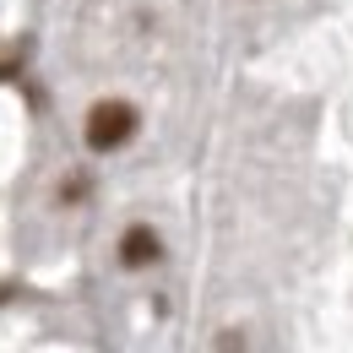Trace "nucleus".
<instances>
[{
  "label": "nucleus",
  "mask_w": 353,
  "mask_h": 353,
  "mask_svg": "<svg viewBox=\"0 0 353 353\" xmlns=\"http://www.w3.org/2000/svg\"><path fill=\"white\" fill-rule=\"evenodd\" d=\"M245 348V337H239V332H223V343H218V353H239Z\"/></svg>",
  "instance_id": "7ed1b4c3"
},
{
  "label": "nucleus",
  "mask_w": 353,
  "mask_h": 353,
  "mask_svg": "<svg viewBox=\"0 0 353 353\" xmlns=\"http://www.w3.org/2000/svg\"><path fill=\"white\" fill-rule=\"evenodd\" d=\"M158 256H163V239L152 234V223H131V228L120 234V266L141 272V266H152Z\"/></svg>",
  "instance_id": "f03ea898"
},
{
  "label": "nucleus",
  "mask_w": 353,
  "mask_h": 353,
  "mask_svg": "<svg viewBox=\"0 0 353 353\" xmlns=\"http://www.w3.org/2000/svg\"><path fill=\"white\" fill-rule=\"evenodd\" d=\"M6 299H11V288H0V305H6Z\"/></svg>",
  "instance_id": "20e7f679"
},
{
  "label": "nucleus",
  "mask_w": 353,
  "mask_h": 353,
  "mask_svg": "<svg viewBox=\"0 0 353 353\" xmlns=\"http://www.w3.org/2000/svg\"><path fill=\"white\" fill-rule=\"evenodd\" d=\"M136 125H141L136 103H125V98H98V103L88 109V125H82V136H88L92 152H120V147L136 136Z\"/></svg>",
  "instance_id": "f257e3e1"
}]
</instances>
